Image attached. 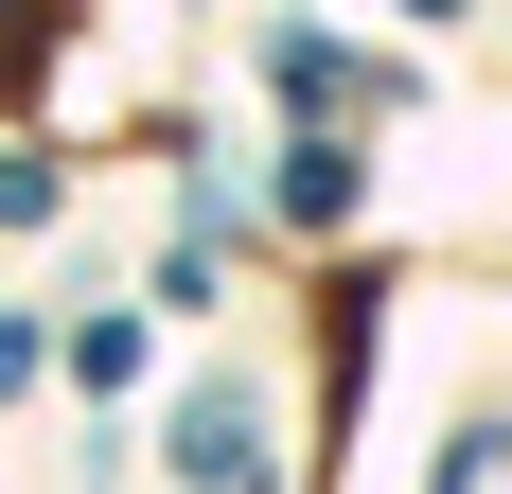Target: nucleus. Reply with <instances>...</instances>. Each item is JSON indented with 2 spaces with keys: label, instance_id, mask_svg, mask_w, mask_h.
Returning <instances> with one entry per match:
<instances>
[{
  "label": "nucleus",
  "instance_id": "1",
  "mask_svg": "<svg viewBox=\"0 0 512 494\" xmlns=\"http://www.w3.org/2000/svg\"><path fill=\"white\" fill-rule=\"evenodd\" d=\"M177 477L265 494V477H283V459H265V406H248V389H195V406H177Z\"/></svg>",
  "mask_w": 512,
  "mask_h": 494
}]
</instances>
